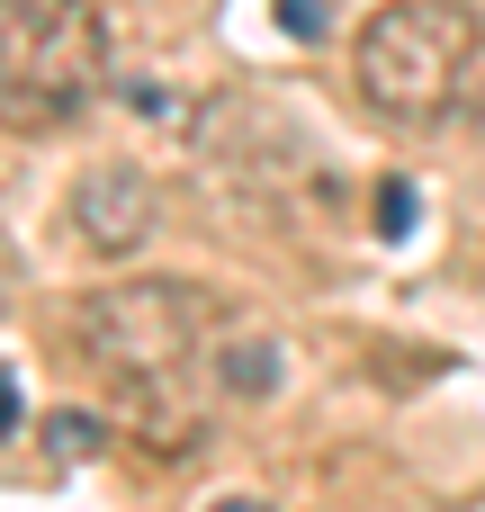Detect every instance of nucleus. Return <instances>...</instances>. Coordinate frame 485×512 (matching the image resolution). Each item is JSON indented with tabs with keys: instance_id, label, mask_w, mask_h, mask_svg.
<instances>
[{
	"instance_id": "f257e3e1",
	"label": "nucleus",
	"mask_w": 485,
	"mask_h": 512,
	"mask_svg": "<svg viewBox=\"0 0 485 512\" xmlns=\"http://www.w3.org/2000/svg\"><path fill=\"white\" fill-rule=\"evenodd\" d=\"M207 333H216V297L198 279H117L72 306L81 360L117 387L126 423L153 432L162 450H189V432H198V405H171V387L189 378Z\"/></svg>"
},
{
	"instance_id": "f03ea898",
	"label": "nucleus",
	"mask_w": 485,
	"mask_h": 512,
	"mask_svg": "<svg viewBox=\"0 0 485 512\" xmlns=\"http://www.w3.org/2000/svg\"><path fill=\"white\" fill-rule=\"evenodd\" d=\"M351 81L378 117L396 126H432V117H459L485 99V27L477 9L459 0H387L369 27H360V54H351Z\"/></svg>"
},
{
	"instance_id": "7ed1b4c3",
	"label": "nucleus",
	"mask_w": 485,
	"mask_h": 512,
	"mask_svg": "<svg viewBox=\"0 0 485 512\" xmlns=\"http://www.w3.org/2000/svg\"><path fill=\"white\" fill-rule=\"evenodd\" d=\"M108 81V27L90 0H0V126H72Z\"/></svg>"
},
{
	"instance_id": "20e7f679",
	"label": "nucleus",
	"mask_w": 485,
	"mask_h": 512,
	"mask_svg": "<svg viewBox=\"0 0 485 512\" xmlns=\"http://www.w3.org/2000/svg\"><path fill=\"white\" fill-rule=\"evenodd\" d=\"M72 225L90 252H144L153 225H162V189L135 171V162H99L72 180Z\"/></svg>"
},
{
	"instance_id": "39448f33",
	"label": "nucleus",
	"mask_w": 485,
	"mask_h": 512,
	"mask_svg": "<svg viewBox=\"0 0 485 512\" xmlns=\"http://www.w3.org/2000/svg\"><path fill=\"white\" fill-rule=\"evenodd\" d=\"M216 387H225V396H270V387H279V351H270V342H234V351L216 360Z\"/></svg>"
},
{
	"instance_id": "423d86ee",
	"label": "nucleus",
	"mask_w": 485,
	"mask_h": 512,
	"mask_svg": "<svg viewBox=\"0 0 485 512\" xmlns=\"http://www.w3.org/2000/svg\"><path fill=\"white\" fill-rule=\"evenodd\" d=\"M45 441H54V459H90V450H99V423L63 405V414H45Z\"/></svg>"
},
{
	"instance_id": "0eeeda50",
	"label": "nucleus",
	"mask_w": 485,
	"mask_h": 512,
	"mask_svg": "<svg viewBox=\"0 0 485 512\" xmlns=\"http://www.w3.org/2000/svg\"><path fill=\"white\" fill-rule=\"evenodd\" d=\"M378 234H387V243L414 234V180H387V189H378Z\"/></svg>"
},
{
	"instance_id": "6e6552de",
	"label": "nucleus",
	"mask_w": 485,
	"mask_h": 512,
	"mask_svg": "<svg viewBox=\"0 0 485 512\" xmlns=\"http://www.w3.org/2000/svg\"><path fill=\"white\" fill-rule=\"evenodd\" d=\"M279 27L288 36H324V0H279Z\"/></svg>"
},
{
	"instance_id": "1a4fd4ad",
	"label": "nucleus",
	"mask_w": 485,
	"mask_h": 512,
	"mask_svg": "<svg viewBox=\"0 0 485 512\" xmlns=\"http://www.w3.org/2000/svg\"><path fill=\"white\" fill-rule=\"evenodd\" d=\"M18 414H27V405H18V369H9V360H0V441H9V432H18Z\"/></svg>"
},
{
	"instance_id": "9d476101",
	"label": "nucleus",
	"mask_w": 485,
	"mask_h": 512,
	"mask_svg": "<svg viewBox=\"0 0 485 512\" xmlns=\"http://www.w3.org/2000/svg\"><path fill=\"white\" fill-rule=\"evenodd\" d=\"M9 288H18V261H9V243H0V306H9Z\"/></svg>"
},
{
	"instance_id": "9b49d317",
	"label": "nucleus",
	"mask_w": 485,
	"mask_h": 512,
	"mask_svg": "<svg viewBox=\"0 0 485 512\" xmlns=\"http://www.w3.org/2000/svg\"><path fill=\"white\" fill-rule=\"evenodd\" d=\"M216 512H270V504H261V495H225Z\"/></svg>"
}]
</instances>
